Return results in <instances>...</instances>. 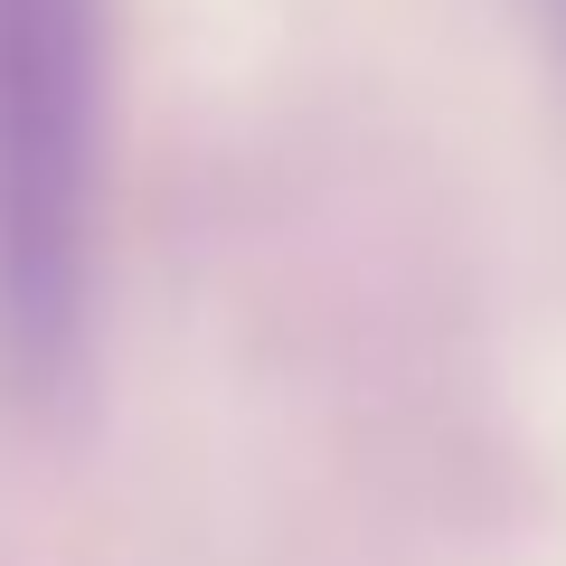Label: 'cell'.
Wrapping results in <instances>:
<instances>
[{
    "instance_id": "obj_1",
    "label": "cell",
    "mask_w": 566,
    "mask_h": 566,
    "mask_svg": "<svg viewBox=\"0 0 566 566\" xmlns=\"http://www.w3.org/2000/svg\"><path fill=\"white\" fill-rule=\"evenodd\" d=\"M114 180V10L0 0V387L48 406L85 378Z\"/></svg>"
},
{
    "instance_id": "obj_2",
    "label": "cell",
    "mask_w": 566,
    "mask_h": 566,
    "mask_svg": "<svg viewBox=\"0 0 566 566\" xmlns=\"http://www.w3.org/2000/svg\"><path fill=\"white\" fill-rule=\"evenodd\" d=\"M557 20H566V0H557Z\"/></svg>"
}]
</instances>
